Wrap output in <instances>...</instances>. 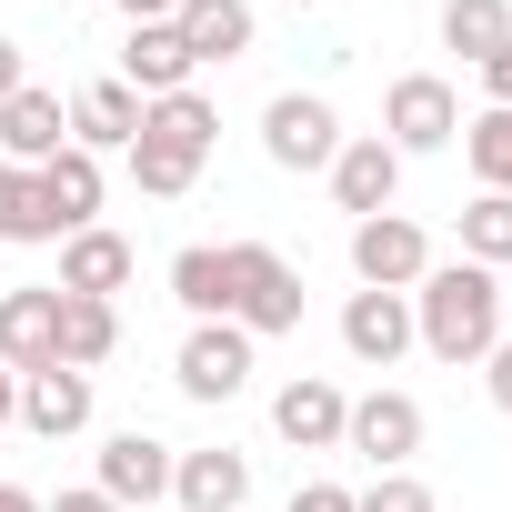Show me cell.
<instances>
[{
  "label": "cell",
  "mask_w": 512,
  "mask_h": 512,
  "mask_svg": "<svg viewBox=\"0 0 512 512\" xmlns=\"http://www.w3.org/2000/svg\"><path fill=\"white\" fill-rule=\"evenodd\" d=\"M502 342V272H482V262H432L422 282H412V352H432V362H482Z\"/></svg>",
  "instance_id": "cell-1"
},
{
  "label": "cell",
  "mask_w": 512,
  "mask_h": 512,
  "mask_svg": "<svg viewBox=\"0 0 512 512\" xmlns=\"http://www.w3.org/2000/svg\"><path fill=\"white\" fill-rule=\"evenodd\" d=\"M211 141H221V101H211V91H171V101H141V141H131L121 161H131L141 201H181V191L201 181Z\"/></svg>",
  "instance_id": "cell-2"
},
{
  "label": "cell",
  "mask_w": 512,
  "mask_h": 512,
  "mask_svg": "<svg viewBox=\"0 0 512 512\" xmlns=\"http://www.w3.org/2000/svg\"><path fill=\"white\" fill-rule=\"evenodd\" d=\"M221 262H231V322H241L251 342L302 332V272L282 262L272 241H221Z\"/></svg>",
  "instance_id": "cell-3"
},
{
  "label": "cell",
  "mask_w": 512,
  "mask_h": 512,
  "mask_svg": "<svg viewBox=\"0 0 512 512\" xmlns=\"http://www.w3.org/2000/svg\"><path fill=\"white\" fill-rule=\"evenodd\" d=\"M382 141H392L402 161L452 151V141H462V91H452L442 71H402V81L382 91Z\"/></svg>",
  "instance_id": "cell-4"
},
{
  "label": "cell",
  "mask_w": 512,
  "mask_h": 512,
  "mask_svg": "<svg viewBox=\"0 0 512 512\" xmlns=\"http://www.w3.org/2000/svg\"><path fill=\"white\" fill-rule=\"evenodd\" d=\"M262 151H272V171H332L342 111H332L322 91H272V101H262Z\"/></svg>",
  "instance_id": "cell-5"
},
{
  "label": "cell",
  "mask_w": 512,
  "mask_h": 512,
  "mask_svg": "<svg viewBox=\"0 0 512 512\" xmlns=\"http://www.w3.org/2000/svg\"><path fill=\"white\" fill-rule=\"evenodd\" d=\"M422 272H432V231H422L412 211L352 221V282H362V292H412Z\"/></svg>",
  "instance_id": "cell-6"
},
{
  "label": "cell",
  "mask_w": 512,
  "mask_h": 512,
  "mask_svg": "<svg viewBox=\"0 0 512 512\" xmlns=\"http://www.w3.org/2000/svg\"><path fill=\"white\" fill-rule=\"evenodd\" d=\"M342 452H362L372 472H412V452H422V402L392 392V382H372V392L342 412Z\"/></svg>",
  "instance_id": "cell-7"
},
{
  "label": "cell",
  "mask_w": 512,
  "mask_h": 512,
  "mask_svg": "<svg viewBox=\"0 0 512 512\" xmlns=\"http://www.w3.org/2000/svg\"><path fill=\"white\" fill-rule=\"evenodd\" d=\"M171 382H181V402H231L251 382V332L241 322H191L181 352H171Z\"/></svg>",
  "instance_id": "cell-8"
},
{
  "label": "cell",
  "mask_w": 512,
  "mask_h": 512,
  "mask_svg": "<svg viewBox=\"0 0 512 512\" xmlns=\"http://www.w3.org/2000/svg\"><path fill=\"white\" fill-rule=\"evenodd\" d=\"M61 151H71V101L41 91V81H21L11 101H0V161H11V171H41V161H61Z\"/></svg>",
  "instance_id": "cell-9"
},
{
  "label": "cell",
  "mask_w": 512,
  "mask_h": 512,
  "mask_svg": "<svg viewBox=\"0 0 512 512\" xmlns=\"http://www.w3.org/2000/svg\"><path fill=\"white\" fill-rule=\"evenodd\" d=\"M332 201L352 211V221H372V211H392V191H402V151L382 141V131H342V151H332Z\"/></svg>",
  "instance_id": "cell-10"
},
{
  "label": "cell",
  "mask_w": 512,
  "mask_h": 512,
  "mask_svg": "<svg viewBox=\"0 0 512 512\" xmlns=\"http://www.w3.org/2000/svg\"><path fill=\"white\" fill-rule=\"evenodd\" d=\"M171 462H181V452H171L161 432H141V422H131V432H111V442H101V472H91V482H101L121 512H131V502L151 512V502H171Z\"/></svg>",
  "instance_id": "cell-11"
},
{
  "label": "cell",
  "mask_w": 512,
  "mask_h": 512,
  "mask_svg": "<svg viewBox=\"0 0 512 512\" xmlns=\"http://www.w3.org/2000/svg\"><path fill=\"white\" fill-rule=\"evenodd\" d=\"M0 362H11V372H51L61 362V292L51 282L0 292Z\"/></svg>",
  "instance_id": "cell-12"
},
{
  "label": "cell",
  "mask_w": 512,
  "mask_h": 512,
  "mask_svg": "<svg viewBox=\"0 0 512 512\" xmlns=\"http://www.w3.org/2000/svg\"><path fill=\"white\" fill-rule=\"evenodd\" d=\"M342 352L362 372H392L412 352V292H352L342 302Z\"/></svg>",
  "instance_id": "cell-13"
},
{
  "label": "cell",
  "mask_w": 512,
  "mask_h": 512,
  "mask_svg": "<svg viewBox=\"0 0 512 512\" xmlns=\"http://www.w3.org/2000/svg\"><path fill=\"white\" fill-rule=\"evenodd\" d=\"M342 412H352V392L322 382V372H302V382L272 392V432H282L292 452H342Z\"/></svg>",
  "instance_id": "cell-14"
},
{
  "label": "cell",
  "mask_w": 512,
  "mask_h": 512,
  "mask_svg": "<svg viewBox=\"0 0 512 512\" xmlns=\"http://www.w3.org/2000/svg\"><path fill=\"white\" fill-rule=\"evenodd\" d=\"M131 272H141V251H131V241H121L111 221H91V231H71V241H61V282H51V292H81V302H111V292H121Z\"/></svg>",
  "instance_id": "cell-15"
},
{
  "label": "cell",
  "mask_w": 512,
  "mask_h": 512,
  "mask_svg": "<svg viewBox=\"0 0 512 512\" xmlns=\"http://www.w3.org/2000/svg\"><path fill=\"white\" fill-rule=\"evenodd\" d=\"M191 41L171 31V21H131V41H121V81L141 91V101H171V91H191Z\"/></svg>",
  "instance_id": "cell-16"
},
{
  "label": "cell",
  "mask_w": 512,
  "mask_h": 512,
  "mask_svg": "<svg viewBox=\"0 0 512 512\" xmlns=\"http://www.w3.org/2000/svg\"><path fill=\"white\" fill-rule=\"evenodd\" d=\"M21 432H41V442H71V432H91V372H71V362H51V372H21Z\"/></svg>",
  "instance_id": "cell-17"
},
{
  "label": "cell",
  "mask_w": 512,
  "mask_h": 512,
  "mask_svg": "<svg viewBox=\"0 0 512 512\" xmlns=\"http://www.w3.org/2000/svg\"><path fill=\"white\" fill-rule=\"evenodd\" d=\"M71 141L101 161V151H131L141 141V91L131 81H81L71 91Z\"/></svg>",
  "instance_id": "cell-18"
},
{
  "label": "cell",
  "mask_w": 512,
  "mask_h": 512,
  "mask_svg": "<svg viewBox=\"0 0 512 512\" xmlns=\"http://www.w3.org/2000/svg\"><path fill=\"white\" fill-rule=\"evenodd\" d=\"M171 502H181V512H241V502H251V462H241L231 442L181 452V462H171Z\"/></svg>",
  "instance_id": "cell-19"
},
{
  "label": "cell",
  "mask_w": 512,
  "mask_h": 512,
  "mask_svg": "<svg viewBox=\"0 0 512 512\" xmlns=\"http://www.w3.org/2000/svg\"><path fill=\"white\" fill-rule=\"evenodd\" d=\"M171 31L191 41V61H241L251 31H262V11H251V0H181Z\"/></svg>",
  "instance_id": "cell-20"
},
{
  "label": "cell",
  "mask_w": 512,
  "mask_h": 512,
  "mask_svg": "<svg viewBox=\"0 0 512 512\" xmlns=\"http://www.w3.org/2000/svg\"><path fill=\"white\" fill-rule=\"evenodd\" d=\"M31 181H41V201H51V221H61V241H71V231H91V221H101V161H91V151H81V141H71V151H61V161H41V171H31Z\"/></svg>",
  "instance_id": "cell-21"
},
{
  "label": "cell",
  "mask_w": 512,
  "mask_h": 512,
  "mask_svg": "<svg viewBox=\"0 0 512 512\" xmlns=\"http://www.w3.org/2000/svg\"><path fill=\"white\" fill-rule=\"evenodd\" d=\"M171 302L191 322H231V262H221V241H181L171 251Z\"/></svg>",
  "instance_id": "cell-22"
},
{
  "label": "cell",
  "mask_w": 512,
  "mask_h": 512,
  "mask_svg": "<svg viewBox=\"0 0 512 512\" xmlns=\"http://www.w3.org/2000/svg\"><path fill=\"white\" fill-rule=\"evenodd\" d=\"M111 352H121V312H111V302L61 292V362H71V372H101Z\"/></svg>",
  "instance_id": "cell-23"
},
{
  "label": "cell",
  "mask_w": 512,
  "mask_h": 512,
  "mask_svg": "<svg viewBox=\"0 0 512 512\" xmlns=\"http://www.w3.org/2000/svg\"><path fill=\"white\" fill-rule=\"evenodd\" d=\"M512 41V0H442V51H462L472 71Z\"/></svg>",
  "instance_id": "cell-24"
},
{
  "label": "cell",
  "mask_w": 512,
  "mask_h": 512,
  "mask_svg": "<svg viewBox=\"0 0 512 512\" xmlns=\"http://www.w3.org/2000/svg\"><path fill=\"white\" fill-rule=\"evenodd\" d=\"M462 262H482V272L512 262V191H472L462 201Z\"/></svg>",
  "instance_id": "cell-25"
},
{
  "label": "cell",
  "mask_w": 512,
  "mask_h": 512,
  "mask_svg": "<svg viewBox=\"0 0 512 512\" xmlns=\"http://www.w3.org/2000/svg\"><path fill=\"white\" fill-rule=\"evenodd\" d=\"M462 161L482 191H512V111H472L462 121Z\"/></svg>",
  "instance_id": "cell-26"
},
{
  "label": "cell",
  "mask_w": 512,
  "mask_h": 512,
  "mask_svg": "<svg viewBox=\"0 0 512 512\" xmlns=\"http://www.w3.org/2000/svg\"><path fill=\"white\" fill-rule=\"evenodd\" d=\"M352 512H442V502H432L422 472H372V482L352 492Z\"/></svg>",
  "instance_id": "cell-27"
},
{
  "label": "cell",
  "mask_w": 512,
  "mask_h": 512,
  "mask_svg": "<svg viewBox=\"0 0 512 512\" xmlns=\"http://www.w3.org/2000/svg\"><path fill=\"white\" fill-rule=\"evenodd\" d=\"M21 221H31V171L0 161V241H21Z\"/></svg>",
  "instance_id": "cell-28"
},
{
  "label": "cell",
  "mask_w": 512,
  "mask_h": 512,
  "mask_svg": "<svg viewBox=\"0 0 512 512\" xmlns=\"http://www.w3.org/2000/svg\"><path fill=\"white\" fill-rule=\"evenodd\" d=\"M482 392H492V412H512V332L482 352Z\"/></svg>",
  "instance_id": "cell-29"
},
{
  "label": "cell",
  "mask_w": 512,
  "mask_h": 512,
  "mask_svg": "<svg viewBox=\"0 0 512 512\" xmlns=\"http://www.w3.org/2000/svg\"><path fill=\"white\" fill-rule=\"evenodd\" d=\"M482 111H512V41L482 61Z\"/></svg>",
  "instance_id": "cell-30"
},
{
  "label": "cell",
  "mask_w": 512,
  "mask_h": 512,
  "mask_svg": "<svg viewBox=\"0 0 512 512\" xmlns=\"http://www.w3.org/2000/svg\"><path fill=\"white\" fill-rule=\"evenodd\" d=\"M41 512H121V502H111V492H101V482H71V492H51V502H41Z\"/></svg>",
  "instance_id": "cell-31"
},
{
  "label": "cell",
  "mask_w": 512,
  "mask_h": 512,
  "mask_svg": "<svg viewBox=\"0 0 512 512\" xmlns=\"http://www.w3.org/2000/svg\"><path fill=\"white\" fill-rule=\"evenodd\" d=\"M292 512H352V492H342V482H302V492H292Z\"/></svg>",
  "instance_id": "cell-32"
},
{
  "label": "cell",
  "mask_w": 512,
  "mask_h": 512,
  "mask_svg": "<svg viewBox=\"0 0 512 512\" xmlns=\"http://www.w3.org/2000/svg\"><path fill=\"white\" fill-rule=\"evenodd\" d=\"M21 81H31V61H21V41H11V31H0V101H11Z\"/></svg>",
  "instance_id": "cell-33"
},
{
  "label": "cell",
  "mask_w": 512,
  "mask_h": 512,
  "mask_svg": "<svg viewBox=\"0 0 512 512\" xmlns=\"http://www.w3.org/2000/svg\"><path fill=\"white\" fill-rule=\"evenodd\" d=\"M11 422H21V372L0 362V432H11Z\"/></svg>",
  "instance_id": "cell-34"
},
{
  "label": "cell",
  "mask_w": 512,
  "mask_h": 512,
  "mask_svg": "<svg viewBox=\"0 0 512 512\" xmlns=\"http://www.w3.org/2000/svg\"><path fill=\"white\" fill-rule=\"evenodd\" d=\"M0 512H41V492L31 482H0Z\"/></svg>",
  "instance_id": "cell-35"
},
{
  "label": "cell",
  "mask_w": 512,
  "mask_h": 512,
  "mask_svg": "<svg viewBox=\"0 0 512 512\" xmlns=\"http://www.w3.org/2000/svg\"><path fill=\"white\" fill-rule=\"evenodd\" d=\"M121 11H131V21H171V11H181V0H121Z\"/></svg>",
  "instance_id": "cell-36"
},
{
  "label": "cell",
  "mask_w": 512,
  "mask_h": 512,
  "mask_svg": "<svg viewBox=\"0 0 512 512\" xmlns=\"http://www.w3.org/2000/svg\"><path fill=\"white\" fill-rule=\"evenodd\" d=\"M51 11H81V0H51Z\"/></svg>",
  "instance_id": "cell-37"
},
{
  "label": "cell",
  "mask_w": 512,
  "mask_h": 512,
  "mask_svg": "<svg viewBox=\"0 0 512 512\" xmlns=\"http://www.w3.org/2000/svg\"><path fill=\"white\" fill-rule=\"evenodd\" d=\"M292 11H322V0H292Z\"/></svg>",
  "instance_id": "cell-38"
}]
</instances>
